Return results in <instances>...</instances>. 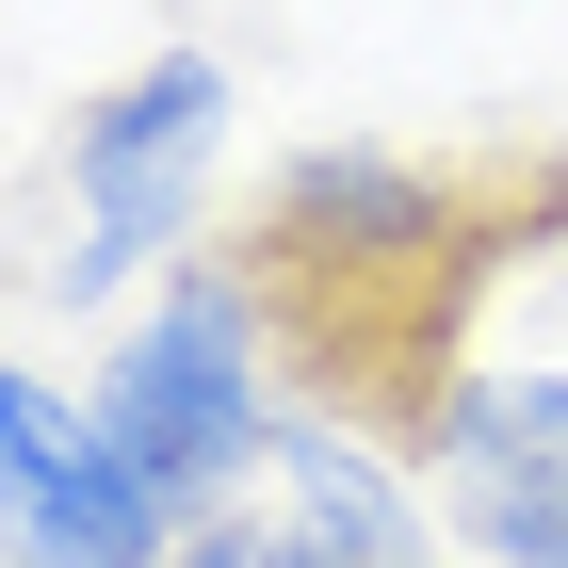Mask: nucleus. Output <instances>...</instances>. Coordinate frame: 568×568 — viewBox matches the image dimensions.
I'll return each mask as SVG.
<instances>
[{
	"instance_id": "1",
	"label": "nucleus",
	"mask_w": 568,
	"mask_h": 568,
	"mask_svg": "<svg viewBox=\"0 0 568 568\" xmlns=\"http://www.w3.org/2000/svg\"><path fill=\"white\" fill-rule=\"evenodd\" d=\"M568 244V163H406V146H293L227 227V276L261 293V342L325 423L390 438L423 471L438 406L487 357L471 325L504 276Z\"/></svg>"
},
{
	"instance_id": "2",
	"label": "nucleus",
	"mask_w": 568,
	"mask_h": 568,
	"mask_svg": "<svg viewBox=\"0 0 568 568\" xmlns=\"http://www.w3.org/2000/svg\"><path fill=\"white\" fill-rule=\"evenodd\" d=\"M276 390H293V374H276V342H261V293L227 276V244H195V261L163 276V308L114 342L98 423H114V455L163 487L179 520H212V504H244V471H276V423H293Z\"/></svg>"
},
{
	"instance_id": "3",
	"label": "nucleus",
	"mask_w": 568,
	"mask_h": 568,
	"mask_svg": "<svg viewBox=\"0 0 568 568\" xmlns=\"http://www.w3.org/2000/svg\"><path fill=\"white\" fill-rule=\"evenodd\" d=\"M212 146H227V65H212V49H163V65H131L114 98H82V131H65V195H82V244L49 261V293L82 308V293H114L131 261L195 244Z\"/></svg>"
},
{
	"instance_id": "4",
	"label": "nucleus",
	"mask_w": 568,
	"mask_h": 568,
	"mask_svg": "<svg viewBox=\"0 0 568 568\" xmlns=\"http://www.w3.org/2000/svg\"><path fill=\"white\" fill-rule=\"evenodd\" d=\"M163 552L179 504L114 455V423L0 357V568H163Z\"/></svg>"
},
{
	"instance_id": "5",
	"label": "nucleus",
	"mask_w": 568,
	"mask_h": 568,
	"mask_svg": "<svg viewBox=\"0 0 568 568\" xmlns=\"http://www.w3.org/2000/svg\"><path fill=\"white\" fill-rule=\"evenodd\" d=\"M423 504L487 568H568V374H471L423 438Z\"/></svg>"
},
{
	"instance_id": "6",
	"label": "nucleus",
	"mask_w": 568,
	"mask_h": 568,
	"mask_svg": "<svg viewBox=\"0 0 568 568\" xmlns=\"http://www.w3.org/2000/svg\"><path fill=\"white\" fill-rule=\"evenodd\" d=\"M163 568H342V552H325V536H293L276 504H212V520H179Z\"/></svg>"
}]
</instances>
